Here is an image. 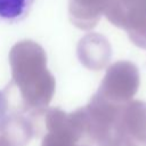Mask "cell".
Returning <instances> with one entry per match:
<instances>
[{
    "label": "cell",
    "instance_id": "2",
    "mask_svg": "<svg viewBox=\"0 0 146 146\" xmlns=\"http://www.w3.org/2000/svg\"><path fill=\"white\" fill-rule=\"evenodd\" d=\"M50 131L43 137L41 146H78L82 138L78 127H49Z\"/></svg>",
    "mask_w": 146,
    "mask_h": 146
},
{
    "label": "cell",
    "instance_id": "3",
    "mask_svg": "<svg viewBox=\"0 0 146 146\" xmlns=\"http://www.w3.org/2000/svg\"><path fill=\"white\" fill-rule=\"evenodd\" d=\"M0 146H10L9 143H7L2 137H0Z\"/></svg>",
    "mask_w": 146,
    "mask_h": 146
},
{
    "label": "cell",
    "instance_id": "1",
    "mask_svg": "<svg viewBox=\"0 0 146 146\" xmlns=\"http://www.w3.org/2000/svg\"><path fill=\"white\" fill-rule=\"evenodd\" d=\"M34 0H0V23L15 24L30 13Z\"/></svg>",
    "mask_w": 146,
    "mask_h": 146
}]
</instances>
